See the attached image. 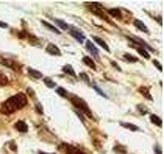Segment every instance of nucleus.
<instances>
[{
    "label": "nucleus",
    "instance_id": "obj_2",
    "mask_svg": "<svg viewBox=\"0 0 164 154\" xmlns=\"http://www.w3.org/2000/svg\"><path fill=\"white\" fill-rule=\"evenodd\" d=\"M72 103H74V105L75 106H80L81 107V111H83V112H86V114H88V115H91V112H89V107H88V105H86V103L83 101V100H80V98H72Z\"/></svg>",
    "mask_w": 164,
    "mask_h": 154
},
{
    "label": "nucleus",
    "instance_id": "obj_6",
    "mask_svg": "<svg viewBox=\"0 0 164 154\" xmlns=\"http://www.w3.org/2000/svg\"><path fill=\"white\" fill-rule=\"evenodd\" d=\"M86 48H88V50H89L91 53H92L94 56H99V52H97V48L94 47V44L91 42V40H88V42H86Z\"/></svg>",
    "mask_w": 164,
    "mask_h": 154
},
{
    "label": "nucleus",
    "instance_id": "obj_23",
    "mask_svg": "<svg viewBox=\"0 0 164 154\" xmlns=\"http://www.w3.org/2000/svg\"><path fill=\"white\" fill-rule=\"evenodd\" d=\"M45 84H47L49 87H55V83H53L52 79H49V78H45Z\"/></svg>",
    "mask_w": 164,
    "mask_h": 154
},
{
    "label": "nucleus",
    "instance_id": "obj_11",
    "mask_svg": "<svg viewBox=\"0 0 164 154\" xmlns=\"http://www.w3.org/2000/svg\"><path fill=\"white\" fill-rule=\"evenodd\" d=\"M41 22H42V25H44V26H47V28H49V30H52V31H53V33H56V34H58V33H60V31H58L56 28H55V26H53V25H50V24H49V22H45V20H41Z\"/></svg>",
    "mask_w": 164,
    "mask_h": 154
},
{
    "label": "nucleus",
    "instance_id": "obj_9",
    "mask_svg": "<svg viewBox=\"0 0 164 154\" xmlns=\"http://www.w3.org/2000/svg\"><path fill=\"white\" fill-rule=\"evenodd\" d=\"M94 40H95V42H97V44L100 45V47H103V50H106V52H108V50H109V47H108V45H106V42H103V40H102V39H100V38H94Z\"/></svg>",
    "mask_w": 164,
    "mask_h": 154
},
{
    "label": "nucleus",
    "instance_id": "obj_10",
    "mask_svg": "<svg viewBox=\"0 0 164 154\" xmlns=\"http://www.w3.org/2000/svg\"><path fill=\"white\" fill-rule=\"evenodd\" d=\"M83 61H84V64H86V66H89V67H91V69H95V64H94V61H92V59H91V58H89V56H86V58H83Z\"/></svg>",
    "mask_w": 164,
    "mask_h": 154
},
{
    "label": "nucleus",
    "instance_id": "obj_13",
    "mask_svg": "<svg viewBox=\"0 0 164 154\" xmlns=\"http://www.w3.org/2000/svg\"><path fill=\"white\" fill-rule=\"evenodd\" d=\"M138 53H139V55H142L144 58H147V59L150 58V55H149L147 50H144V48H141V47H138Z\"/></svg>",
    "mask_w": 164,
    "mask_h": 154
},
{
    "label": "nucleus",
    "instance_id": "obj_25",
    "mask_svg": "<svg viewBox=\"0 0 164 154\" xmlns=\"http://www.w3.org/2000/svg\"><path fill=\"white\" fill-rule=\"evenodd\" d=\"M153 64H155V66H156V67H158V69H159V70H161V69H163V67H161V64H159V62H156V61H153Z\"/></svg>",
    "mask_w": 164,
    "mask_h": 154
},
{
    "label": "nucleus",
    "instance_id": "obj_20",
    "mask_svg": "<svg viewBox=\"0 0 164 154\" xmlns=\"http://www.w3.org/2000/svg\"><path fill=\"white\" fill-rule=\"evenodd\" d=\"M124 59H125L127 62H136V58L130 56V55H125V56H124Z\"/></svg>",
    "mask_w": 164,
    "mask_h": 154
},
{
    "label": "nucleus",
    "instance_id": "obj_3",
    "mask_svg": "<svg viewBox=\"0 0 164 154\" xmlns=\"http://www.w3.org/2000/svg\"><path fill=\"white\" fill-rule=\"evenodd\" d=\"M61 148L63 149H66V153L67 154H84V153H81L80 149H77L74 146H70V145H61Z\"/></svg>",
    "mask_w": 164,
    "mask_h": 154
},
{
    "label": "nucleus",
    "instance_id": "obj_14",
    "mask_svg": "<svg viewBox=\"0 0 164 154\" xmlns=\"http://www.w3.org/2000/svg\"><path fill=\"white\" fill-rule=\"evenodd\" d=\"M0 62L5 64V66H8V67H16L14 62H11V61H8V59H3V58H0Z\"/></svg>",
    "mask_w": 164,
    "mask_h": 154
},
{
    "label": "nucleus",
    "instance_id": "obj_19",
    "mask_svg": "<svg viewBox=\"0 0 164 154\" xmlns=\"http://www.w3.org/2000/svg\"><path fill=\"white\" fill-rule=\"evenodd\" d=\"M28 73H30L31 76H34V78H41V73H38V72L33 70V69H28Z\"/></svg>",
    "mask_w": 164,
    "mask_h": 154
},
{
    "label": "nucleus",
    "instance_id": "obj_5",
    "mask_svg": "<svg viewBox=\"0 0 164 154\" xmlns=\"http://www.w3.org/2000/svg\"><path fill=\"white\" fill-rule=\"evenodd\" d=\"M47 52L50 53V55H56V56L61 55V52L58 50V47H56V45H53V44H50L49 47H47Z\"/></svg>",
    "mask_w": 164,
    "mask_h": 154
},
{
    "label": "nucleus",
    "instance_id": "obj_15",
    "mask_svg": "<svg viewBox=\"0 0 164 154\" xmlns=\"http://www.w3.org/2000/svg\"><path fill=\"white\" fill-rule=\"evenodd\" d=\"M64 72H66V73H69V75H72V76H75V72H74V69H72L70 66H66L64 67Z\"/></svg>",
    "mask_w": 164,
    "mask_h": 154
},
{
    "label": "nucleus",
    "instance_id": "obj_21",
    "mask_svg": "<svg viewBox=\"0 0 164 154\" xmlns=\"http://www.w3.org/2000/svg\"><path fill=\"white\" fill-rule=\"evenodd\" d=\"M56 92H58V95H61V97H66V95H67V92H66V90L63 89V87H58Z\"/></svg>",
    "mask_w": 164,
    "mask_h": 154
},
{
    "label": "nucleus",
    "instance_id": "obj_26",
    "mask_svg": "<svg viewBox=\"0 0 164 154\" xmlns=\"http://www.w3.org/2000/svg\"><path fill=\"white\" fill-rule=\"evenodd\" d=\"M36 109H38V112H42V106L38 105V106H36Z\"/></svg>",
    "mask_w": 164,
    "mask_h": 154
},
{
    "label": "nucleus",
    "instance_id": "obj_7",
    "mask_svg": "<svg viewBox=\"0 0 164 154\" xmlns=\"http://www.w3.org/2000/svg\"><path fill=\"white\" fill-rule=\"evenodd\" d=\"M70 33H72V36H74V38L78 40V42H83L84 40V38H83V34L80 33V31H77V30H70Z\"/></svg>",
    "mask_w": 164,
    "mask_h": 154
},
{
    "label": "nucleus",
    "instance_id": "obj_12",
    "mask_svg": "<svg viewBox=\"0 0 164 154\" xmlns=\"http://www.w3.org/2000/svg\"><path fill=\"white\" fill-rule=\"evenodd\" d=\"M150 120H152V121H153V123L156 125V126H161V125H163L161 118H159V117H156V115H152V117H150Z\"/></svg>",
    "mask_w": 164,
    "mask_h": 154
},
{
    "label": "nucleus",
    "instance_id": "obj_27",
    "mask_svg": "<svg viewBox=\"0 0 164 154\" xmlns=\"http://www.w3.org/2000/svg\"><path fill=\"white\" fill-rule=\"evenodd\" d=\"M0 26H3V28H6V24H0Z\"/></svg>",
    "mask_w": 164,
    "mask_h": 154
},
{
    "label": "nucleus",
    "instance_id": "obj_17",
    "mask_svg": "<svg viewBox=\"0 0 164 154\" xmlns=\"http://www.w3.org/2000/svg\"><path fill=\"white\" fill-rule=\"evenodd\" d=\"M55 22H56V25L60 26V28H63V30H67V28H69V26H67L63 20H55Z\"/></svg>",
    "mask_w": 164,
    "mask_h": 154
},
{
    "label": "nucleus",
    "instance_id": "obj_24",
    "mask_svg": "<svg viewBox=\"0 0 164 154\" xmlns=\"http://www.w3.org/2000/svg\"><path fill=\"white\" fill-rule=\"evenodd\" d=\"M141 90V92H142V93H145V97H147V98H152V97H150V93H149V89H139Z\"/></svg>",
    "mask_w": 164,
    "mask_h": 154
},
{
    "label": "nucleus",
    "instance_id": "obj_22",
    "mask_svg": "<svg viewBox=\"0 0 164 154\" xmlns=\"http://www.w3.org/2000/svg\"><path fill=\"white\" fill-rule=\"evenodd\" d=\"M0 83H2V84H6L8 83V78H6L5 75H2V73H0Z\"/></svg>",
    "mask_w": 164,
    "mask_h": 154
},
{
    "label": "nucleus",
    "instance_id": "obj_1",
    "mask_svg": "<svg viewBox=\"0 0 164 154\" xmlns=\"http://www.w3.org/2000/svg\"><path fill=\"white\" fill-rule=\"evenodd\" d=\"M25 105H27V97L24 93H17L14 97L8 98L6 101L0 106V111L5 112V114H13V112L22 109Z\"/></svg>",
    "mask_w": 164,
    "mask_h": 154
},
{
    "label": "nucleus",
    "instance_id": "obj_28",
    "mask_svg": "<svg viewBox=\"0 0 164 154\" xmlns=\"http://www.w3.org/2000/svg\"><path fill=\"white\" fill-rule=\"evenodd\" d=\"M39 154H45V153H39Z\"/></svg>",
    "mask_w": 164,
    "mask_h": 154
},
{
    "label": "nucleus",
    "instance_id": "obj_16",
    "mask_svg": "<svg viewBox=\"0 0 164 154\" xmlns=\"http://www.w3.org/2000/svg\"><path fill=\"white\" fill-rule=\"evenodd\" d=\"M122 126H124V128H128V129H131V131H138V126L130 125V123H122Z\"/></svg>",
    "mask_w": 164,
    "mask_h": 154
},
{
    "label": "nucleus",
    "instance_id": "obj_4",
    "mask_svg": "<svg viewBox=\"0 0 164 154\" xmlns=\"http://www.w3.org/2000/svg\"><path fill=\"white\" fill-rule=\"evenodd\" d=\"M16 129L19 131V132H27L28 131V126H27V123L25 121H16Z\"/></svg>",
    "mask_w": 164,
    "mask_h": 154
},
{
    "label": "nucleus",
    "instance_id": "obj_18",
    "mask_svg": "<svg viewBox=\"0 0 164 154\" xmlns=\"http://www.w3.org/2000/svg\"><path fill=\"white\" fill-rule=\"evenodd\" d=\"M108 13H109L111 16H116V17L120 16V11H119V10H114V8H113V10H108Z\"/></svg>",
    "mask_w": 164,
    "mask_h": 154
},
{
    "label": "nucleus",
    "instance_id": "obj_8",
    "mask_svg": "<svg viewBox=\"0 0 164 154\" xmlns=\"http://www.w3.org/2000/svg\"><path fill=\"white\" fill-rule=\"evenodd\" d=\"M134 25L138 26L139 30H142L144 33H149V28H147V26H145V25H144V24H142V22H141V20H134Z\"/></svg>",
    "mask_w": 164,
    "mask_h": 154
}]
</instances>
